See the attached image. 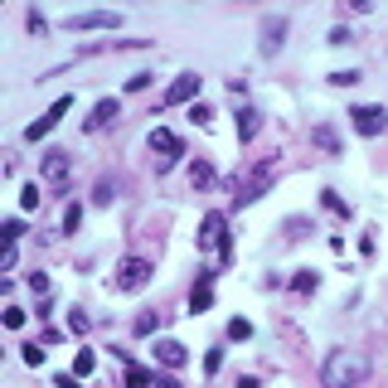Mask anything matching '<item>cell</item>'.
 <instances>
[{"label": "cell", "mask_w": 388, "mask_h": 388, "mask_svg": "<svg viewBox=\"0 0 388 388\" xmlns=\"http://www.w3.org/2000/svg\"><path fill=\"white\" fill-rule=\"evenodd\" d=\"M369 378V359L359 350H330L320 364V388H359Z\"/></svg>", "instance_id": "1"}, {"label": "cell", "mask_w": 388, "mask_h": 388, "mask_svg": "<svg viewBox=\"0 0 388 388\" xmlns=\"http://www.w3.org/2000/svg\"><path fill=\"white\" fill-rule=\"evenodd\" d=\"M194 243H199L204 253H209V248H218V262H224V267L233 262V233H229V218L218 214V209H214V214H204V224H199Z\"/></svg>", "instance_id": "2"}, {"label": "cell", "mask_w": 388, "mask_h": 388, "mask_svg": "<svg viewBox=\"0 0 388 388\" xmlns=\"http://www.w3.org/2000/svg\"><path fill=\"white\" fill-rule=\"evenodd\" d=\"M272 190V160H257L253 170L233 185V209H248V204H257L262 194Z\"/></svg>", "instance_id": "3"}, {"label": "cell", "mask_w": 388, "mask_h": 388, "mask_svg": "<svg viewBox=\"0 0 388 388\" xmlns=\"http://www.w3.org/2000/svg\"><path fill=\"white\" fill-rule=\"evenodd\" d=\"M151 276H155V267H151L146 257H127V262H117L112 287H117V292H146V287H151Z\"/></svg>", "instance_id": "4"}, {"label": "cell", "mask_w": 388, "mask_h": 388, "mask_svg": "<svg viewBox=\"0 0 388 388\" xmlns=\"http://www.w3.org/2000/svg\"><path fill=\"white\" fill-rule=\"evenodd\" d=\"M39 175H44V185H53V190H64V185H68V175H73V155H68L64 146H53V151H44V165H39Z\"/></svg>", "instance_id": "5"}, {"label": "cell", "mask_w": 388, "mask_h": 388, "mask_svg": "<svg viewBox=\"0 0 388 388\" xmlns=\"http://www.w3.org/2000/svg\"><path fill=\"white\" fill-rule=\"evenodd\" d=\"M350 127H354L359 136H383V131H388V107H374V102L350 107Z\"/></svg>", "instance_id": "6"}, {"label": "cell", "mask_w": 388, "mask_h": 388, "mask_svg": "<svg viewBox=\"0 0 388 388\" xmlns=\"http://www.w3.org/2000/svg\"><path fill=\"white\" fill-rule=\"evenodd\" d=\"M151 151H160V165L155 170H170L175 155H185V141L175 131H165V127H151Z\"/></svg>", "instance_id": "7"}, {"label": "cell", "mask_w": 388, "mask_h": 388, "mask_svg": "<svg viewBox=\"0 0 388 388\" xmlns=\"http://www.w3.org/2000/svg\"><path fill=\"white\" fill-rule=\"evenodd\" d=\"M64 25H68L73 34H92V29H117L122 15H112V10H83V15H68Z\"/></svg>", "instance_id": "8"}, {"label": "cell", "mask_w": 388, "mask_h": 388, "mask_svg": "<svg viewBox=\"0 0 388 388\" xmlns=\"http://www.w3.org/2000/svg\"><path fill=\"white\" fill-rule=\"evenodd\" d=\"M68 107H73V97H59V102H53V107H49V112H44L39 122H29V127H25V141H39V136H49L53 127H59V122L68 117Z\"/></svg>", "instance_id": "9"}, {"label": "cell", "mask_w": 388, "mask_h": 388, "mask_svg": "<svg viewBox=\"0 0 388 388\" xmlns=\"http://www.w3.org/2000/svg\"><path fill=\"white\" fill-rule=\"evenodd\" d=\"M214 276H218L214 267H199V272H194V292H190V311H194V315H204V311L214 306Z\"/></svg>", "instance_id": "10"}, {"label": "cell", "mask_w": 388, "mask_h": 388, "mask_svg": "<svg viewBox=\"0 0 388 388\" xmlns=\"http://www.w3.org/2000/svg\"><path fill=\"white\" fill-rule=\"evenodd\" d=\"M199 97V73H180L170 83V92H165V107H175V102H194Z\"/></svg>", "instance_id": "11"}, {"label": "cell", "mask_w": 388, "mask_h": 388, "mask_svg": "<svg viewBox=\"0 0 388 388\" xmlns=\"http://www.w3.org/2000/svg\"><path fill=\"white\" fill-rule=\"evenodd\" d=\"M287 44V15H272V20H262V53H276Z\"/></svg>", "instance_id": "12"}, {"label": "cell", "mask_w": 388, "mask_h": 388, "mask_svg": "<svg viewBox=\"0 0 388 388\" xmlns=\"http://www.w3.org/2000/svg\"><path fill=\"white\" fill-rule=\"evenodd\" d=\"M155 359H160L165 369H185V364H190V354H185L180 340H155Z\"/></svg>", "instance_id": "13"}, {"label": "cell", "mask_w": 388, "mask_h": 388, "mask_svg": "<svg viewBox=\"0 0 388 388\" xmlns=\"http://www.w3.org/2000/svg\"><path fill=\"white\" fill-rule=\"evenodd\" d=\"M112 122H117V97H102L83 127H88V131H102V127H112Z\"/></svg>", "instance_id": "14"}, {"label": "cell", "mask_w": 388, "mask_h": 388, "mask_svg": "<svg viewBox=\"0 0 388 388\" xmlns=\"http://www.w3.org/2000/svg\"><path fill=\"white\" fill-rule=\"evenodd\" d=\"M262 131V112L257 107H238V141H253Z\"/></svg>", "instance_id": "15"}, {"label": "cell", "mask_w": 388, "mask_h": 388, "mask_svg": "<svg viewBox=\"0 0 388 388\" xmlns=\"http://www.w3.org/2000/svg\"><path fill=\"white\" fill-rule=\"evenodd\" d=\"M311 141H315V146H320L325 155H340V131L330 127V122H320V127L311 131Z\"/></svg>", "instance_id": "16"}, {"label": "cell", "mask_w": 388, "mask_h": 388, "mask_svg": "<svg viewBox=\"0 0 388 388\" xmlns=\"http://www.w3.org/2000/svg\"><path fill=\"white\" fill-rule=\"evenodd\" d=\"M190 185H194V190H209V185H214V165H209L204 155L190 160Z\"/></svg>", "instance_id": "17"}, {"label": "cell", "mask_w": 388, "mask_h": 388, "mask_svg": "<svg viewBox=\"0 0 388 388\" xmlns=\"http://www.w3.org/2000/svg\"><path fill=\"white\" fill-rule=\"evenodd\" d=\"M122 383H127V388H155V374H151V369H136V364H127Z\"/></svg>", "instance_id": "18"}, {"label": "cell", "mask_w": 388, "mask_h": 388, "mask_svg": "<svg viewBox=\"0 0 388 388\" xmlns=\"http://www.w3.org/2000/svg\"><path fill=\"white\" fill-rule=\"evenodd\" d=\"M39 204H44V190H39V180H29V185L20 190V209H25V214H34Z\"/></svg>", "instance_id": "19"}, {"label": "cell", "mask_w": 388, "mask_h": 388, "mask_svg": "<svg viewBox=\"0 0 388 388\" xmlns=\"http://www.w3.org/2000/svg\"><path fill=\"white\" fill-rule=\"evenodd\" d=\"M315 287H320V272H296V276H292V292H296V296H311Z\"/></svg>", "instance_id": "20"}, {"label": "cell", "mask_w": 388, "mask_h": 388, "mask_svg": "<svg viewBox=\"0 0 388 388\" xmlns=\"http://www.w3.org/2000/svg\"><path fill=\"white\" fill-rule=\"evenodd\" d=\"M131 330H136V335H155V330H160V311H141L131 320Z\"/></svg>", "instance_id": "21"}, {"label": "cell", "mask_w": 388, "mask_h": 388, "mask_svg": "<svg viewBox=\"0 0 388 388\" xmlns=\"http://www.w3.org/2000/svg\"><path fill=\"white\" fill-rule=\"evenodd\" d=\"M92 369H97V354H92V350H78V354H73V374H78V378H88Z\"/></svg>", "instance_id": "22"}, {"label": "cell", "mask_w": 388, "mask_h": 388, "mask_svg": "<svg viewBox=\"0 0 388 388\" xmlns=\"http://www.w3.org/2000/svg\"><path fill=\"white\" fill-rule=\"evenodd\" d=\"M83 229V204H68L64 209V233H78Z\"/></svg>", "instance_id": "23"}, {"label": "cell", "mask_w": 388, "mask_h": 388, "mask_svg": "<svg viewBox=\"0 0 388 388\" xmlns=\"http://www.w3.org/2000/svg\"><path fill=\"white\" fill-rule=\"evenodd\" d=\"M359 83V68H335L330 73V88H354Z\"/></svg>", "instance_id": "24"}, {"label": "cell", "mask_w": 388, "mask_h": 388, "mask_svg": "<svg viewBox=\"0 0 388 388\" xmlns=\"http://www.w3.org/2000/svg\"><path fill=\"white\" fill-rule=\"evenodd\" d=\"M0 238H5V243H20V238H25V224H20V218H5V224H0Z\"/></svg>", "instance_id": "25"}, {"label": "cell", "mask_w": 388, "mask_h": 388, "mask_svg": "<svg viewBox=\"0 0 388 388\" xmlns=\"http://www.w3.org/2000/svg\"><path fill=\"white\" fill-rule=\"evenodd\" d=\"M112 199H117V185H112V180H102V185L92 190V204H102V209L112 204Z\"/></svg>", "instance_id": "26"}, {"label": "cell", "mask_w": 388, "mask_h": 388, "mask_svg": "<svg viewBox=\"0 0 388 388\" xmlns=\"http://www.w3.org/2000/svg\"><path fill=\"white\" fill-rule=\"evenodd\" d=\"M320 199H325V209H330V214H340V218H350V204H345V199H340L335 190H325Z\"/></svg>", "instance_id": "27"}, {"label": "cell", "mask_w": 388, "mask_h": 388, "mask_svg": "<svg viewBox=\"0 0 388 388\" xmlns=\"http://www.w3.org/2000/svg\"><path fill=\"white\" fill-rule=\"evenodd\" d=\"M229 340H253V325H248L243 315H233V320H229Z\"/></svg>", "instance_id": "28"}, {"label": "cell", "mask_w": 388, "mask_h": 388, "mask_svg": "<svg viewBox=\"0 0 388 388\" xmlns=\"http://www.w3.org/2000/svg\"><path fill=\"white\" fill-rule=\"evenodd\" d=\"M190 117H194L199 127H209V122H214V107H209V102H190Z\"/></svg>", "instance_id": "29"}, {"label": "cell", "mask_w": 388, "mask_h": 388, "mask_svg": "<svg viewBox=\"0 0 388 388\" xmlns=\"http://www.w3.org/2000/svg\"><path fill=\"white\" fill-rule=\"evenodd\" d=\"M224 369V345H214L209 354H204V374H218Z\"/></svg>", "instance_id": "30"}, {"label": "cell", "mask_w": 388, "mask_h": 388, "mask_svg": "<svg viewBox=\"0 0 388 388\" xmlns=\"http://www.w3.org/2000/svg\"><path fill=\"white\" fill-rule=\"evenodd\" d=\"M325 44H335V49H345V44H354V29L335 25V29H330V39H325Z\"/></svg>", "instance_id": "31"}, {"label": "cell", "mask_w": 388, "mask_h": 388, "mask_svg": "<svg viewBox=\"0 0 388 388\" xmlns=\"http://www.w3.org/2000/svg\"><path fill=\"white\" fill-rule=\"evenodd\" d=\"M20 359H25L29 369H39V364H44V350H39V345H20Z\"/></svg>", "instance_id": "32"}, {"label": "cell", "mask_w": 388, "mask_h": 388, "mask_svg": "<svg viewBox=\"0 0 388 388\" xmlns=\"http://www.w3.org/2000/svg\"><path fill=\"white\" fill-rule=\"evenodd\" d=\"M15 262H20V248L5 243V253H0V272H15Z\"/></svg>", "instance_id": "33"}, {"label": "cell", "mask_w": 388, "mask_h": 388, "mask_svg": "<svg viewBox=\"0 0 388 388\" xmlns=\"http://www.w3.org/2000/svg\"><path fill=\"white\" fill-rule=\"evenodd\" d=\"M29 292L34 296H49V272H29Z\"/></svg>", "instance_id": "34"}, {"label": "cell", "mask_w": 388, "mask_h": 388, "mask_svg": "<svg viewBox=\"0 0 388 388\" xmlns=\"http://www.w3.org/2000/svg\"><path fill=\"white\" fill-rule=\"evenodd\" d=\"M0 320H5L10 330H20V325H25V311H20V306H5V315H0Z\"/></svg>", "instance_id": "35"}, {"label": "cell", "mask_w": 388, "mask_h": 388, "mask_svg": "<svg viewBox=\"0 0 388 388\" xmlns=\"http://www.w3.org/2000/svg\"><path fill=\"white\" fill-rule=\"evenodd\" d=\"M141 88H151V73H131L127 78V92H141Z\"/></svg>", "instance_id": "36"}, {"label": "cell", "mask_w": 388, "mask_h": 388, "mask_svg": "<svg viewBox=\"0 0 388 388\" xmlns=\"http://www.w3.org/2000/svg\"><path fill=\"white\" fill-rule=\"evenodd\" d=\"M68 325H73V335H83V330H88V315H83V311H68Z\"/></svg>", "instance_id": "37"}, {"label": "cell", "mask_w": 388, "mask_h": 388, "mask_svg": "<svg viewBox=\"0 0 388 388\" xmlns=\"http://www.w3.org/2000/svg\"><path fill=\"white\" fill-rule=\"evenodd\" d=\"M53 388H78V374H59V378H53Z\"/></svg>", "instance_id": "38"}, {"label": "cell", "mask_w": 388, "mask_h": 388, "mask_svg": "<svg viewBox=\"0 0 388 388\" xmlns=\"http://www.w3.org/2000/svg\"><path fill=\"white\" fill-rule=\"evenodd\" d=\"M155 388H185L180 378H155Z\"/></svg>", "instance_id": "39"}, {"label": "cell", "mask_w": 388, "mask_h": 388, "mask_svg": "<svg viewBox=\"0 0 388 388\" xmlns=\"http://www.w3.org/2000/svg\"><path fill=\"white\" fill-rule=\"evenodd\" d=\"M238 388H262V383L257 378H238Z\"/></svg>", "instance_id": "40"}]
</instances>
